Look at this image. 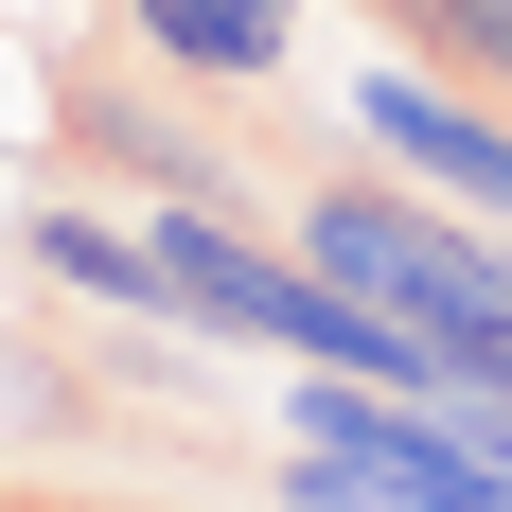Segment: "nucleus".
Returning <instances> with one entry per match:
<instances>
[{
  "instance_id": "1",
  "label": "nucleus",
  "mask_w": 512,
  "mask_h": 512,
  "mask_svg": "<svg viewBox=\"0 0 512 512\" xmlns=\"http://www.w3.org/2000/svg\"><path fill=\"white\" fill-rule=\"evenodd\" d=\"M354 159H389V177H424L442 212H477V230H512V106L477 89V71H442V53H354Z\"/></svg>"
},
{
  "instance_id": "2",
  "label": "nucleus",
  "mask_w": 512,
  "mask_h": 512,
  "mask_svg": "<svg viewBox=\"0 0 512 512\" xmlns=\"http://www.w3.org/2000/svg\"><path fill=\"white\" fill-rule=\"evenodd\" d=\"M124 53L177 89H265L301 53V0H124Z\"/></svg>"
},
{
  "instance_id": "3",
  "label": "nucleus",
  "mask_w": 512,
  "mask_h": 512,
  "mask_svg": "<svg viewBox=\"0 0 512 512\" xmlns=\"http://www.w3.org/2000/svg\"><path fill=\"white\" fill-rule=\"evenodd\" d=\"M18 248H36V283H71V301H106V318H159V265H142V230H124V212L53 195V212H18Z\"/></svg>"
},
{
  "instance_id": "4",
  "label": "nucleus",
  "mask_w": 512,
  "mask_h": 512,
  "mask_svg": "<svg viewBox=\"0 0 512 512\" xmlns=\"http://www.w3.org/2000/svg\"><path fill=\"white\" fill-rule=\"evenodd\" d=\"M71 106H89V142L124 159V177H159V195H230V142H195V124H159V89H142V71H89ZM230 212H248V195H230Z\"/></svg>"
},
{
  "instance_id": "5",
  "label": "nucleus",
  "mask_w": 512,
  "mask_h": 512,
  "mask_svg": "<svg viewBox=\"0 0 512 512\" xmlns=\"http://www.w3.org/2000/svg\"><path fill=\"white\" fill-rule=\"evenodd\" d=\"M354 18H389L407 53H442V71H477L512 106V0H354Z\"/></svg>"
}]
</instances>
